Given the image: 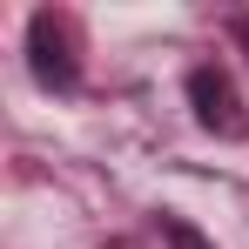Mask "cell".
Here are the masks:
<instances>
[{"instance_id":"obj_3","label":"cell","mask_w":249,"mask_h":249,"mask_svg":"<svg viewBox=\"0 0 249 249\" xmlns=\"http://www.w3.org/2000/svg\"><path fill=\"white\" fill-rule=\"evenodd\" d=\"M155 222H162V243H168V249H215V243L202 236V229H196L189 215H175V209H162Z\"/></svg>"},{"instance_id":"obj_1","label":"cell","mask_w":249,"mask_h":249,"mask_svg":"<svg viewBox=\"0 0 249 249\" xmlns=\"http://www.w3.org/2000/svg\"><path fill=\"white\" fill-rule=\"evenodd\" d=\"M27 68H34V81L54 88V94H68V88L81 81V61H74V20H68V14L41 7V14L27 20Z\"/></svg>"},{"instance_id":"obj_2","label":"cell","mask_w":249,"mask_h":249,"mask_svg":"<svg viewBox=\"0 0 249 249\" xmlns=\"http://www.w3.org/2000/svg\"><path fill=\"white\" fill-rule=\"evenodd\" d=\"M189 108H196V122H202L209 135H243V128H249L243 94H236V81H229L215 61L189 68Z\"/></svg>"}]
</instances>
